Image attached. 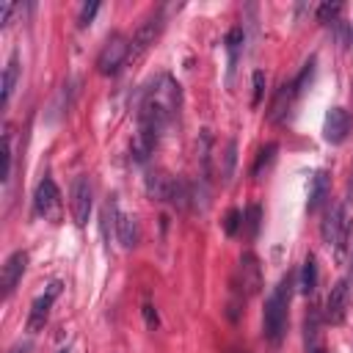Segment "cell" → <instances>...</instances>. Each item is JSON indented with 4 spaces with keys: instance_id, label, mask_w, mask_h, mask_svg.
<instances>
[{
    "instance_id": "26",
    "label": "cell",
    "mask_w": 353,
    "mask_h": 353,
    "mask_svg": "<svg viewBox=\"0 0 353 353\" xmlns=\"http://www.w3.org/2000/svg\"><path fill=\"white\" fill-rule=\"evenodd\" d=\"M240 223H243V212H240V210H229L226 218H223V232H226V234H237Z\"/></svg>"
},
{
    "instance_id": "22",
    "label": "cell",
    "mask_w": 353,
    "mask_h": 353,
    "mask_svg": "<svg viewBox=\"0 0 353 353\" xmlns=\"http://www.w3.org/2000/svg\"><path fill=\"white\" fill-rule=\"evenodd\" d=\"M237 143L234 141H229L226 143V152H223V165H221V176H223V182H229L232 179V171H234V163H237Z\"/></svg>"
},
{
    "instance_id": "1",
    "label": "cell",
    "mask_w": 353,
    "mask_h": 353,
    "mask_svg": "<svg viewBox=\"0 0 353 353\" xmlns=\"http://www.w3.org/2000/svg\"><path fill=\"white\" fill-rule=\"evenodd\" d=\"M179 102H182V91L171 74L160 72L146 83V88L141 91V105H138V130H135L132 143H130L135 163L149 160L160 135L176 119Z\"/></svg>"
},
{
    "instance_id": "17",
    "label": "cell",
    "mask_w": 353,
    "mask_h": 353,
    "mask_svg": "<svg viewBox=\"0 0 353 353\" xmlns=\"http://www.w3.org/2000/svg\"><path fill=\"white\" fill-rule=\"evenodd\" d=\"M328 199V174L325 171H314L309 179V199H306V210L317 212Z\"/></svg>"
},
{
    "instance_id": "5",
    "label": "cell",
    "mask_w": 353,
    "mask_h": 353,
    "mask_svg": "<svg viewBox=\"0 0 353 353\" xmlns=\"http://www.w3.org/2000/svg\"><path fill=\"white\" fill-rule=\"evenodd\" d=\"M350 234H353V207L347 199L336 201L325 215H323V223H320V237L325 245L334 248V254L342 259L347 243H350Z\"/></svg>"
},
{
    "instance_id": "23",
    "label": "cell",
    "mask_w": 353,
    "mask_h": 353,
    "mask_svg": "<svg viewBox=\"0 0 353 353\" xmlns=\"http://www.w3.org/2000/svg\"><path fill=\"white\" fill-rule=\"evenodd\" d=\"M97 11H99V3H97V0L85 3V6L80 8V14H77V28H85V25H91V22H94V17H97Z\"/></svg>"
},
{
    "instance_id": "3",
    "label": "cell",
    "mask_w": 353,
    "mask_h": 353,
    "mask_svg": "<svg viewBox=\"0 0 353 353\" xmlns=\"http://www.w3.org/2000/svg\"><path fill=\"white\" fill-rule=\"evenodd\" d=\"M146 193H149V199L168 201L176 210H185L196 199V188L190 182H185V179H179L163 168H154L146 174Z\"/></svg>"
},
{
    "instance_id": "19",
    "label": "cell",
    "mask_w": 353,
    "mask_h": 353,
    "mask_svg": "<svg viewBox=\"0 0 353 353\" xmlns=\"http://www.w3.org/2000/svg\"><path fill=\"white\" fill-rule=\"evenodd\" d=\"M243 41H245V33H243V28H240V25H237V28H232V30L226 33V39H223V44H226V52H229V80H232L234 63H237V58H240Z\"/></svg>"
},
{
    "instance_id": "27",
    "label": "cell",
    "mask_w": 353,
    "mask_h": 353,
    "mask_svg": "<svg viewBox=\"0 0 353 353\" xmlns=\"http://www.w3.org/2000/svg\"><path fill=\"white\" fill-rule=\"evenodd\" d=\"M262 91H265V72L262 69H256L254 72V105H259V99H262Z\"/></svg>"
},
{
    "instance_id": "11",
    "label": "cell",
    "mask_w": 353,
    "mask_h": 353,
    "mask_svg": "<svg viewBox=\"0 0 353 353\" xmlns=\"http://www.w3.org/2000/svg\"><path fill=\"white\" fill-rule=\"evenodd\" d=\"M58 295H61V281H50V284L44 287V292H39V295L33 298L30 312H28V331H30V334H36L39 328H44V323H47V317H50V309H52V303H55Z\"/></svg>"
},
{
    "instance_id": "2",
    "label": "cell",
    "mask_w": 353,
    "mask_h": 353,
    "mask_svg": "<svg viewBox=\"0 0 353 353\" xmlns=\"http://www.w3.org/2000/svg\"><path fill=\"white\" fill-rule=\"evenodd\" d=\"M290 295H292V273H284L279 284L270 290L265 309H262V331L268 342H279L287 328V309H290Z\"/></svg>"
},
{
    "instance_id": "12",
    "label": "cell",
    "mask_w": 353,
    "mask_h": 353,
    "mask_svg": "<svg viewBox=\"0 0 353 353\" xmlns=\"http://www.w3.org/2000/svg\"><path fill=\"white\" fill-rule=\"evenodd\" d=\"M350 127H353L350 110H345L339 105L328 108V113L323 119V138H325V143H334V146L345 143V138L350 135Z\"/></svg>"
},
{
    "instance_id": "25",
    "label": "cell",
    "mask_w": 353,
    "mask_h": 353,
    "mask_svg": "<svg viewBox=\"0 0 353 353\" xmlns=\"http://www.w3.org/2000/svg\"><path fill=\"white\" fill-rule=\"evenodd\" d=\"M259 215H262L259 204H251V207H248V212L243 215V221H245V229H248V234H251V237L259 232Z\"/></svg>"
},
{
    "instance_id": "10",
    "label": "cell",
    "mask_w": 353,
    "mask_h": 353,
    "mask_svg": "<svg viewBox=\"0 0 353 353\" xmlns=\"http://www.w3.org/2000/svg\"><path fill=\"white\" fill-rule=\"evenodd\" d=\"M69 207H72V218L77 226H85L88 218H91V210H94V185L88 176H77L72 182V190H69Z\"/></svg>"
},
{
    "instance_id": "18",
    "label": "cell",
    "mask_w": 353,
    "mask_h": 353,
    "mask_svg": "<svg viewBox=\"0 0 353 353\" xmlns=\"http://www.w3.org/2000/svg\"><path fill=\"white\" fill-rule=\"evenodd\" d=\"M317 281H320V270H317V259L314 254H306L303 265H301V273H298V290L303 295H312L317 290Z\"/></svg>"
},
{
    "instance_id": "7",
    "label": "cell",
    "mask_w": 353,
    "mask_h": 353,
    "mask_svg": "<svg viewBox=\"0 0 353 353\" xmlns=\"http://www.w3.org/2000/svg\"><path fill=\"white\" fill-rule=\"evenodd\" d=\"M163 25H165V19H163V8H157V11H152V14L135 28V33L130 36V61H138V58L157 41Z\"/></svg>"
},
{
    "instance_id": "28",
    "label": "cell",
    "mask_w": 353,
    "mask_h": 353,
    "mask_svg": "<svg viewBox=\"0 0 353 353\" xmlns=\"http://www.w3.org/2000/svg\"><path fill=\"white\" fill-rule=\"evenodd\" d=\"M11 11H14V6H11V3H3V6H0V22H3V25L8 22V17H11Z\"/></svg>"
},
{
    "instance_id": "4",
    "label": "cell",
    "mask_w": 353,
    "mask_h": 353,
    "mask_svg": "<svg viewBox=\"0 0 353 353\" xmlns=\"http://www.w3.org/2000/svg\"><path fill=\"white\" fill-rule=\"evenodd\" d=\"M314 63H317V58L312 55L290 83H281V85L276 88V94H273V99H270V108H268V121L276 124V121H284V119H287V113L295 108V102L301 99V94L309 88V83H312V77H314Z\"/></svg>"
},
{
    "instance_id": "8",
    "label": "cell",
    "mask_w": 353,
    "mask_h": 353,
    "mask_svg": "<svg viewBox=\"0 0 353 353\" xmlns=\"http://www.w3.org/2000/svg\"><path fill=\"white\" fill-rule=\"evenodd\" d=\"M350 265H353V262H350ZM350 295H353V270H350V276L339 279V281L331 287L328 298H325V320H328L331 325H339V323L345 320L347 306H350Z\"/></svg>"
},
{
    "instance_id": "16",
    "label": "cell",
    "mask_w": 353,
    "mask_h": 353,
    "mask_svg": "<svg viewBox=\"0 0 353 353\" xmlns=\"http://www.w3.org/2000/svg\"><path fill=\"white\" fill-rule=\"evenodd\" d=\"M19 72H22V66H19V52L14 50L11 55H8V61H6V66H3V108H8V102H11V97H14V88H17V83H19Z\"/></svg>"
},
{
    "instance_id": "13",
    "label": "cell",
    "mask_w": 353,
    "mask_h": 353,
    "mask_svg": "<svg viewBox=\"0 0 353 353\" xmlns=\"http://www.w3.org/2000/svg\"><path fill=\"white\" fill-rule=\"evenodd\" d=\"M25 268H28V251H14L6 256L3 268H0V290H3V298H11L17 284L22 281L25 276Z\"/></svg>"
},
{
    "instance_id": "9",
    "label": "cell",
    "mask_w": 353,
    "mask_h": 353,
    "mask_svg": "<svg viewBox=\"0 0 353 353\" xmlns=\"http://www.w3.org/2000/svg\"><path fill=\"white\" fill-rule=\"evenodd\" d=\"M33 212L47 218V221H58L61 218V190L55 185L52 176H44L39 185H36V193H33Z\"/></svg>"
},
{
    "instance_id": "14",
    "label": "cell",
    "mask_w": 353,
    "mask_h": 353,
    "mask_svg": "<svg viewBox=\"0 0 353 353\" xmlns=\"http://www.w3.org/2000/svg\"><path fill=\"white\" fill-rule=\"evenodd\" d=\"M110 215H113V229H116V237L124 248H135L141 243V223L135 215L130 212H121L116 204H110Z\"/></svg>"
},
{
    "instance_id": "20",
    "label": "cell",
    "mask_w": 353,
    "mask_h": 353,
    "mask_svg": "<svg viewBox=\"0 0 353 353\" xmlns=\"http://www.w3.org/2000/svg\"><path fill=\"white\" fill-rule=\"evenodd\" d=\"M276 152H279V143H265V146L259 149V154H256V160H254V165H251V174H254L256 179L262 176V171L270 168V163L276 160Z\"/></svg>"
},
{
    "instance_id": "6",
    "label": "cell",
    "mask_w": 353,
    "mask_h": 353,
    "mask_svg": "<svg viewBox=\"0 0 353 353\" xmlns=\"http://www.w3.org/2000/svg\"><path fill=\"white\" fill-rule=\"evenodd\" d=\"M127 61H130V39L124 33H110L97 55V72L105 77H113L121 72Z\"/></svg>"
},
{
    "instance_id": "24",
    "label": "cell",
    "mask_w": 353,
    "mask_h": 353,
    "mask_svg": "<svg viewBox=\"0 0 353 353\" xmlns=\"http://www.w3.org/2000/svg\"><path fill=\"white\" fill-rule=\"evenodd\" d=\"M339 11H342L339 3H323V6H317V19L320 22H336Z\"/></svg>"
},
{
    "instance_id": "15",
    "label": "cell",
    "mask_w": 353,
    "mask_h": 353,
    "mask_svg": "<svg viewBox=\"0 0 353 353\" xmlns=\"http://www.w3.org/2000/svg\"><path fill=\"white\" fill-rule=\"evenodd\" d=\"M237 276H240V292H245V295H254L259 287H262V268H259V259L251 254V251H245L243 256H240V265H237Z\"/></svg>"
},
{
    "instance_id": "21",
    "label": "cell",
    "mask_w": 353,
    "mask_h": 353,
    "mask_svg": "<svg viewBox=\"0 0 353 353\" xmlns=\"http://www.w3.org/2000/svg\"><path fill=\"white\" fill-rule=\"evenodd\" d=\"M3 157H6V165H3V185L8 188L11 174H14V135H11V127H6V135H3Z\"/></svg>"
}]
</instances>
